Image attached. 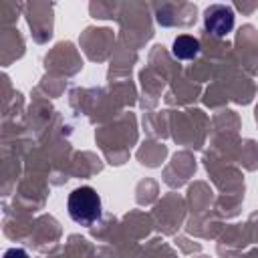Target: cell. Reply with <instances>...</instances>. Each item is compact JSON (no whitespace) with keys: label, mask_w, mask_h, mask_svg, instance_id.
<instances>
[{"label":"cell","mask_w":258,"mask_h":258,"mask_svg":"<svg viewBox=\"0 0 258 258\" xmlns=\"http://www.w3.org/2000/svg\"><path fill=\"white\" fill-rule=\"evenodd\" d=\"M69 216L81 226H93L101 218V198L91 185H81L69 196Z\"/></svg>","instance_id":"cell-1"},{"label":"cell","mask_w":258,"mask_h":258,"mask_svg":"<svg viewBox=\"0 0 258 258\" xmlns=\"http://www.w3.org/2000/svg\"><path fill=\"white\" fill-rule=\"evenodd\" d=\"M204 26L216 38L226 36L234 28V10L224 4H212L204 12Z\"/></svg>","instance_id":"cell-2"},{"label":"cell","mask_w":258,"mask_h":258,"mask_svg":"<svg viewBox=\"0 0 258 258\" xmlns=\"http://www.w3.org/2000/svg\"><path fill=\"white\" fill-rule=\"evenodd\" d=\"M171 52L179 60H189V58H194L200 52V40L196 36H189V34H179L173 40Z\"/></svg>","instance_id":"cell-3"},{"label":"cell","mask_w":258,"mask_h":258,"mask_svg":"<svg viewBox=\"0 0 258 258\" xmlns=\"http://www.w3.org/2000/svg\"><path fill=\"white\" fill-rule=\"evenodd\" d=\"M4 258H28V254L22 248H10L4 252Z\"/></svg>","instance_id":"cell-4"}]
</instances>
